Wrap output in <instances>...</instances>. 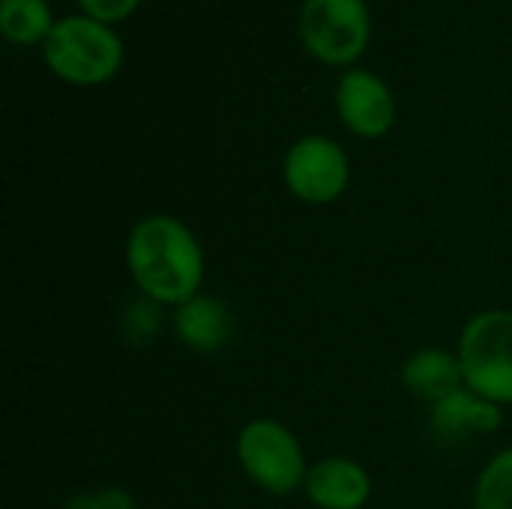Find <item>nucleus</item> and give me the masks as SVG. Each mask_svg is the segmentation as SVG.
I'll list each match as a JSON object with an SVG mask.
<instances>
[{
	"instance_id": "nucleus-1",
	"label": "nucleus",
	"mask_w": 512,
	"mask_h": 509,
	"mask_svg": "<svg viewBox=\"0 0 512 509\" xmlns=\"http://www.w3.org/2000/svg\"><path fill=\"white\" fill-rule=\"evenodd\" d=\"M126 267L144 300L177 309L201 294L207 261L195 231L183 219L150 213L129 228Z\"/></svg>"
},
{
	"instance_id": "nucleus-2",
	"label": "nucleus",
	"mask_w": 512,
	"mask_h": 509,
	"mask_svg": "<svg viewBox=\"0 0 512 509\" xmlns=\"http://www.w3.org/2000/svg\"><path fill=\"white\" fill-rule=\"evenodd\" d=\"M42 57L57 78L78 87H96L120 72L123 42L111 24L90 15H66L45 36Z\"/></svg>"
},
{
	"instance_id": "nucleus-3",
	"label": "nucleus",
	"mask_w": 512,
	"mask_h": 509,
	"mask_svg": "<svg viewBox=\"0 0 512 509\" xmlns=\"http://www.w3.org/2000/svg\"><path fill=\"white\" fill-rule=\"evenodd\" d=\"M237 465L267 495H294L306 486L309 462L306 450L297 441V435L273 420V417H255L237 432Z\"/></svg>"
},
{
	"instance_id": "nucleus-4",
	"label": "nucleus",
	"mask_w": 512,
	"mask_h": 509,
	"mask_svg": "<svg viewBox=\"0 0 512 509\" xmlns=\"http://www.w3.org/2000/svg\"><path fill=\"white\" fill-rule=\"evenodd\" d=\"M465 387L495 405H512V309H486L459 333Z\"/></svg>"
},
{
	"instance_id": "nucleus-5",
	"label": "nucleus",
	"mask_w": 512,
	"mask_h": 509,
	"mask_svg": "<svg viewBox=\"0 0 512 509\" xmlns=\"http://www.w3.org/2000/svg\"><path fill=\"white\" fill-rule=\"evenodd\" d=\"M372 36L366 0H303L300 39L312 57L327 66L360 60Z\"/></svg>"
},
{
	"instance_id": "nucleus-6",
	"label": "nucleus",
	"mask_w": 512,
	"mask_h": 509,
	"mask_svg": "<svg viewBox=\"0 0 512 509\" xmlns=\"http://www.w3.org/2000/svg\"><path fill=\"white\" fill-rule=\"evenodd\" d=\"M282 177L297 201L324 207L345 195L351 183V162L339 141L327 135H303L288 147Z\"/></svg>"
},
{
	"instance_id": "nucleus-7",
	"label": "nucleus",
	"mask_w": 512,
	"mask_h": 509,
	"mask_svg": "<svg viewBox=\"0 0 512 509\" xmlns=\"http://www.w3.org/2000/svg\"><path fill=\"white\" fill-rule=\"evenodd\" d=\"M339 120L360 138H381L396 123V99L384 78L369 69H348L336 87Z\"/></svg>"
},
{
	"instance_id": "nucleus-8",
	"label": "nucleus",
	"mask_w": 512,
	"mask_h": 509,
	"mask_svg": "<svg viewBox=\"0 0 512 509\" xmlns=\"http://www.w3.org/2000/svg\"><path fill=\"white\" fill-rule=\"evenodd\" d=\"M303 492L315 509H363L372 498V477L348 456H324L312 462Z\"/></svg>"
},
{
	"instance_id": "nucleus-9",
	"label": "nucleus",
	"mask_w": 512,
	"mask_h": 509,
	"mask_svg": "<svg viewBox=\"0 0 512 509\" xmlns=\"http://www.w3.org/2000/svg\"><path fill=\"white\" fill-rule=\"evenodd\" d=\"M231 312L222 300L198 294L189 303L174 309V333L183 348L195 354H213L222 351L231 342Z\"/></svg>"
},
{
	"instance_id": "nucleus-10",
	"label": "nucleus",
	"mask_w": 512,
	"mask_h": 509,
	"mask_svg": "<svg viewBox=\"0 0 512 509\" xmlns=\"http://www.w3.org/2000/svg\"><path fill=\"white\" fill-rule=\"evenodd\" d=\"M402 387L417 399L438 405L465 387L459 354L447 348H420L402 363Z\"/></svg>"
},
{
	"instance_id": "nucleus-11",
	"label": "nucleus",
	"mask_w": 512,
	"mask_h": 509,
	"mask_svg": "<svg viewBox=\"0 0 512 509\" xmlns=\"http://www.w3.org/2000/svg\"><path fill=\"white\" fill-rule=\"evenodd\" d=\"M504 426V408L462 387L450 399L432 405V429L444 438L492 435Z\"/></svg>"
},
{
	"instance_id": "nucleus-12",
	"label": "nucleus",
	"mask_w": 512,
	"mask_h": 509,
	"mask_svg": "<svg viewBox=\"0 0 512 509\" xmlns=\"http://www.w3.org/2000/svg\"><path fill=\"white\" fill-rule=\"evenodd\" d=\"M54 24L48 0H0V30L15 45L45 42Z\"/></svg>"
},
{
	"instance_id": "nucleus-13",
	"label": "nucleus",
	"mask_w": 512,
	"mask_h": 509,
	"mask_svg": "<svg viewBox=\"0 0 512 509\" xmlns=\"http://www.w3.org/2000/svg\"><path fill=\"white\" fill-rule=\"evenodd\" d=\"M474 509H512V447L495 453L474 483Z\"/></svg>"
},
{
	"instance_id": "nucleus-14",
	"label": "nucleus",
	"mask_w": 512,
	"mask_h": 509,
	"mask_svg": "<svg viewBox=\"0 0 512 509\" xmlns=\"http://www.w3.org/2000/svg\"><path fill=\"white\" fill-rule=\"evenodd\" d=\"M60 509H138L135 498L120 486H102L69 498Z\"/></svg>"
},
{
	"instance_id": "nucleus-15",
	"label": "nucleus",
	"mask_w": 512,
	"mask_h": 509,
	"mask_svg": "<svg viewBox=\"0 0 512 509\" xmlns=\"http://www.w3.org/2000/svg\"><path fill=\"white\" fill-rule=\"evenodd\" d=\"M78 3H81L84 15H90L102 24H114V21L129 18L141 0H78Z\"/></svg>"
}]
</instances>
